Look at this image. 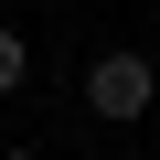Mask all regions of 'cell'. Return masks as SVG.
I'll list each match as a JSON object with an SVG mask.
<instances>
[{"label":"cell","mask_w":160,"mask_h":160,"mask_svg":"<svg viewBox=\"0 0 160 160\" xmlns=\"http://www.w3.org/2000/svg\"><path fill=\"white\" fill-rule=\"evenodd\" d=\"M149 107H160V64H149V53H128V43H118V53H96V64H86V118L139 128Z\"/></svg>","instance_id":"obj_1"},{"label":"cell","mask_w":160,"mask_h":160,"mask_svg":"<svg viewBox=\"0 0 160 160\" xmlns=\"http://www.w3.org/2000/svg\"><path fill=\"white\" fill-rule=\"evenodd\" d=\"M22 86H32V43L0 22V96H22Z\"/></svg>","instance_id":"obj_2"},{"label":"cell","mask_w":160,"mask_h":160,"mask_svg":"<svg viewBox=\"0 0 160 160\" xmlns=\"http://www.w3.org/2000/svg\"><path fill=\"white\" fill-rule=\"evenodd\" d=\"M0 160H43V149H0Z\"/></svg>","instance_id":"obj_3"}]
</instances>
